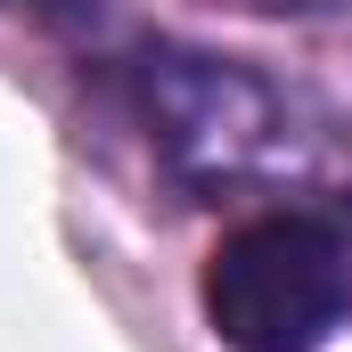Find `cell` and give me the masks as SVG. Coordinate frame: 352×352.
Masks as SVG:
<instances>
[{"instance_id": "cell-1", "label": "cell", "mask_w": 352, "mask_h": 352, "mask_svg": "<svg viewBox=\"0 0 352 352\" xmlns=\"http://www.w3.org/2000/svg\"><path fill=\"white\" fill-rule=\"evenodd\" d=\"M115 82L156 156L197 188H303L344 156V115L328 98L197 41H131Z\"/></svg>"}, {"instance_id": "cell-2", "label": "cell", "mask_w": 352, "mask_h": 352, "mask_svg": "<svg viewBox=\"0 0 352 352\" xmlns=\"http://www.w3.org/2000/svg\"><path fill=\"white\" fill-rule=\"evenodd\" d=\"M205 320L230 352H320L352 320V246L320 213H254L205 263Z\"/></svg>"}, {"instance_id": "cell-3", "label": "cell", "mask_w": 352, "mask_h": 352, "mask_svg": "<svg viewBox=\"0 0 352 352\" xmlns=\"http://www.w3.org/2000/svg\"><path fill=\"white\" fill-rule=\"evenodd\" d=\"M270 8H303V16H328V8H352V0H270Z\"/></svg>"}]
</instances>
